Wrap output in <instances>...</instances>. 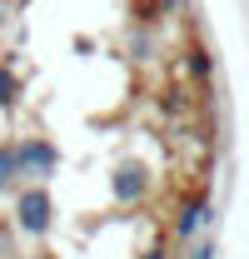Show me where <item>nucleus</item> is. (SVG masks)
Returning <instances> with one entry per match:
<instances>
[{"instance_id": "f257e3e1", "label": "nucleus", "mask_w": 249, "mask_h": 259, "mask_svg": "<svg viewBox=\"0 0 249 259\" xmlns=\"http://www.w3.org/2000/svg\"><path fill=\"white\" fill-rule=\"evenodd\" d=\"M20 220H25V229H40V225H45V199H40V194H30V199L20 204Z\"/></svg>"}]
</instances>
